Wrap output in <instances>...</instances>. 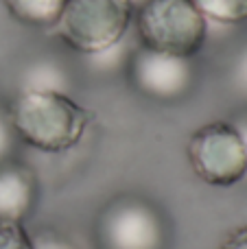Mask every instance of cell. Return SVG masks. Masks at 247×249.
Masks as SVG:
<instances>
[{
	"instance_id": "obj_17",
	"label": "cell",
	"mask_w": 247,
	"mask_h": 249,
	"mask_svg": "<svg viewBox=\"0 0 247 249\" xmlns=\"http://www.w3.org/2000/svg\"><path fill=\"white\" fill-rule=\"evenodd\" d=\"M234 127L239 129V133H241V138H243V144H245V151H247V112L243 114H239V116L234 118Z\"/></svg>"
},
{
	"instance_id": "obj_10",
	"label": "cell",
	"mask_w": 247,
	"mask_h": 249,
	"mask_svg": "<svg viewBox=\"0 0 247 249\" xmlns=\"http://www.w3.org/2000/svg\"><path fill=\"white\" fill-rule=\"evenodd\" d=\"M208 24L239 26L247 22V0H193Z\"/></svg>"
},
{
	"instance_id": "obj_6",
	"label": "cell",
	"mask_w": 247,
	"mask_h": 249,
	"mask_svg": "<svg viewBox=\"0 0 247 249\" xmlns=\"http://www.w3.org/2000/svg\"><path fill=\"white\" fill-rule=\"evenodd\" d=\"M125 70L134 90L156 103L184 101L197 83L195 57L171 55L140 44L134 48Z\"/></svg>"
},
{
	"instance_id": "obj_16",
	"label": "cell",
	"mask_w": 247,
	"mask_h": 249,
	"mask_svg": "<svg viewBox=\"0 0 247 249\" xmlns=\"http://www.w3.org/2000/svg\"><path fill=\"white\" fill-rule=\"evenodd\" d=\"M221 249H247V225L232 232L221 245Z\"/></svg>"
},
{
	"instance_id": "obj_9",
	"label": "cell",
	"mask_w": 247,
	"mask_h": 249,
	"mask_svg": "<svg viewBox=\"0 0 247 249\" xmlns=\"http://www.w3.org/2000/svg\"><path fill=\"white\" fill-rule=\"evenodd\" d=\"M68 0H4L18 22L37 29H53Z\"/></svg>"
},
{
	"instance_id": "obj_1",
	"label": "cell",
	"mask_w": 247,
	"mask_h": 249,
	"mask_svg": "<svg viewBox=\"0 0 247 249\" xmlns=\"http://www.w3.org/2000/svg\"><path fill=\"white\" fill-rule=\"evenodd\" d=\"M7 114L18 140L44 153L74 149L90 124V112L59 92H16Z\"/></svg>"
},
{
	"instance_id": "obj_14",
	"label": "cell",
	"mask_w": 247,
	"mask_h": 249,
	"mask_svg": "<svg viewBox=\"0 0 247 249\" xmlns=\"http://www.w3.org/2000/svg\"><path fill=\"white\" fill-rule=\"evenodd\" d=\"M31 236V249H79L70 238L64 234L55 232V230H39Z\"/></svg>"
},
{
	"instance_id": "obj_12",
	"label": "cell",
	"mask_w": 247,
	"mask_h": 249,
	"mask_svg": "<svg viewBox=\"0 0 247 249\" xmlns=\"http://www.w3.org/2000/svg\"><path fill=\"white\" fill-rule=\"evenodd\" d=\"M228 83H230V90L247 103V44H243L239 53L232 57L230 68H228Z\"/></svg>"
},
{
	"instance_id": "obj_2",
	"label": "cell",
	"mask_w": 247,
	"mask_h": 249,
	"mask_svg": "<svg viewBox=\"0 0 247 249\" xmlns=\"http://www.w3.org/2000/svg\"><path fill=\"white\" fill-rule=\"evenodd\" d=\"M134 13L129 0H68L53 31L70 51L88 57L123 42Z\"/></svg>"
},
{
	"instance_id": "obj_15",
	"label": "cell",
	"mask_w": 247,
	"mask_h": 249,
	"mask_svg": "<svg viewBox=\"0 0 247 249\" xmlns=\"http://www.w3.org/2000/svg\"><path fill=\"white\" fill-rule=\"evenodd\" d=\"M18 136L13 131V124L9 121V114H7V107H0V164L9 162L16 151V144H18Z\"/></svg>"
},
{
	"instance_id": "obj_5",
	"label": "cell",
	"mask_w": 247,
	"mask_h": 249,
	"mask_svg": "<svg viewBox=\"0 0 247 249\" xmlns=\"http://www.w3.org/2000/svg\"><path fill=\"white\" fill-rule=\"evenodd\" d=\"M101 249H164L169 230L162 212L140 197H121L99 216Z\"/></svg>"
},
{
	"instance_id": "obj_11",
	"label": "cell",
	"mask_w": 247,
	"mask_h": 249,
	"mask_svg": "<svg viewBox=\"0 0 247 249\" xmlns=\"http://www.w3.org/2000/svg\"><path fill=\"white\" fill-rule=\"evenodd\" d=\"M138 46V42H129V35H127L123 42H118L116 46L107 48L103 53H96V55H88L83 57L86 64L90 66L92 72H99V74H114L118 70L127 68L129 64V57L134 53V48Z\"/></svg>"
},
{
	"instance_id": "obj_4",
	"label": "cell",
	"mask_w": 247,
	"mask_h": 249,
	"mask_svg": "<svg viewBox=\"0 0 247 249\" xmlns=\"http://www.w3.org/2000/svg\"><path fill=\"white\" fill-rule=\"evenodd\" d=\"M188 162L201 181L228 188L247 177V151L232 121L199 127L188 140Z\"/></svg>"
},
{
	"instance_id": "obj_13",
	"label": "cell",
	"mask_w": 247,
	"mask_h": 249,
	"mask_svg": "<svg viewBox=\"0 0 247 249\" xmlns=\"http://www.w3.org/2000/svg\"><path fill=\"white\" fill-rule=\"evenodd\" d=\"M0 249H31V236L24 225L0 221Z\"/></svg>"
},
{
	"instance_id": "obj_3",
	"label": "cell",
	"mask_w": 247,
	"mask_h": 249,
	"mask_svg": "<svg viewBox=\"0 0 247 249\" xmlns=\"http://www.w3.org/2000/svg\"><path fill=\"white\" fill-rule=\"evenodd\" d=\"M140 46L195 57L208 39L210 24L193 0H147L134 13Z\"/></svg>"
},
{
	"instance_id": "obj_8",
	"label": "cell",
	"mask_w": 247,
	"mask_h": 249,
	"mask_svg": "<svg viewBox=\"0 0 247 249\" xmlns=\"http://www.w3.org/2000/svg\"><path fill=\"white\" fill-rule=\"evenodd\" d=\"M16 92H72V72L55 57H37L26 61L18 72Z\"/></svg>"
},
{
	"instance_id": "obj_18",
	"label": "cell",
	"mask_w": 247,
	"mask_h": 249,
	"mask_svg": "<svg viewBox=\"0 0 247 249\" xmlns=\"http://www.w3.org/2000/svg\"><path fill=\"white\" fill-rule=\"evenodd\" d=\"M129 2H131V7H134V9H140L144 2H147V0H129Z\"/></svg>"
},
{
	"instance_id": "obj_7",
	"label": "cell",
	"mask_w": 247,
	"mask_h": 249,
	"mask_svg": "<svg viewBox=\"0 0 247 249\" xmlns=\"http://www.w3.org/2000/svg\"><path fill=\"white\" fill-rule=\"evenodd\" d=\"M37 179L22 164H0V221L24 223L37 203Z\"/></svg>"
}]
</instances>
